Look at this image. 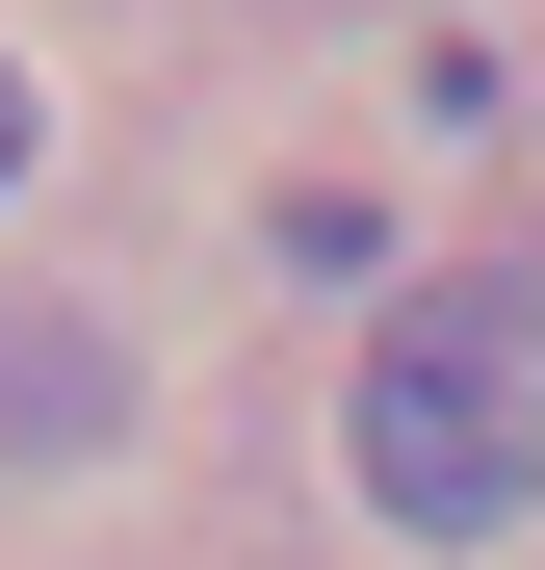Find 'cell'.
<instances>
[{"instance_id":"6da1fadb","label":"cell","mask_w":545,"mask_h":570,"mask_svg":"<svg viewBox=\"0 0 545 570\" xmlns=\"http://www.w3.org/2000/svg\"><path fill=\"white\" fill-rule=\"evenodd\" d=\"M338 466H363L390 519L494 544V519H519V285H441V312H390V337H363V390H338Z\"/></svg>"},{"instance_id":"7a4b0ae2","label":"cell","mask_w":545,"mask_h":570,"mask_svg":"<svg viewBox=\"0 0 545 570\" xmlns=\"http://www.w3.org/2000/svg\"><path fill=\"white\" fill-rule=\"evenodd\" d=\"M0 181H27V78H0Z\"/></svg>"}]
</instances>
